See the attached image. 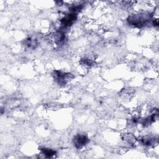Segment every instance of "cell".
I'll return each instance as SVG.
<instances>
[{
    "mask_svg": "<svg viewBox=\"0 0 159 159\" xmlns=\"http://www.w3.org/2000/svg\"><path fill=\"white\" fill-rule=\"evenodd\" d=\"M88 141V138L84 135H78L75 137L74 143L77 148H81L84 146Z\"/></svg>",
    "mask_w": 159,
    "mask_h": 159,
    "instance_id": "cell-1",
    "label": "cell"
},
{
    "mask_svg": "<svg viewBox=\"0 0 159 159\" xmlns=\"http://www.w3.org/2000/svg\"><path fill=\"white\" fill-rule=\"evenodd\" d=\"M43 154H44L47 157H52L53 155L55 154V152L50 149L47 148H43L42 150Z\"/></svg>",
    "mask_w": 159,
    "mask_h": 159,
    "instance_id": "cell-3",
    "label": "cell"
},
{
    "mask_svg": "<svg viewBox=\"0 0 159 159\" xmlns=\"http://www.w3.org/2000/svg\"><path fill=\"white\" fill-rule=\"evenodd\" d=\"M76 19V14L73 13L70 14H68L64 17H63L61 20V22L63 25L66 27L70 25V24H72V22Z\"/></svg>",
    "mask_w": 159,
    "mask_h": 159,
    "instance_id": "cell-2",
    "label": "cell"
}]
</instances>
